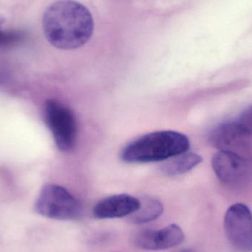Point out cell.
<instances>
[{
	"mask_svg": "<svg viewBox=\"0 0 252 252\" xmlns=\"http://www.w3.org/2000/svg\"><path fill=\"white\" fill-rule=\"evenodd\" d=\"M43 31L47 41L60 50H75L88 42L94 31L90 10L73 0H60L44 12Z\"/></svg>",
	"mask_w": 252,
	"mask_h": 252,
	"instance_id": "1",
	"label": "cell"
},
{
	"mask_svg": "<svg viewBox=\"0 0 252 252\" xmlns=\"http://www.w3.org/2000/svg\"><path fill=\"white\" fill-rule=\"evenodd\" d=\"M189 148L188 136L173 130H161L144 135L126 145L121 152L127 163L165 161Z\"/></svg>",
	"mask_w": 252,
	"mask_h": 252,
	"instance_id": "2",
	"label": "cell"
},
{
	"mask_svg": "<svg viewBox=\"0 0 252 252\" xmlns=\"http://www.w3.org/2000/svg\"><path fill=\"white\" fill-rule=\"evenodd\" d=\"M34 208L44 217L59 220H75L83 212L79 201L67 189L52 184L43 187Z\"/></svg>",
	"mask_w": 252,
	"mask_h": 252,
	"instance_id": "3",
	"label": "cell"
},
{
	"mask_svg": "<svg viewBox=\"0 0 252 252\" xmlns=\"http://www.w3.org/2000/svg\"><path fill=\"white\" fill-rule=\"evenodd\" d=\"M44 118L59 151L68 153L76 145L78 126L73 112L59 100H50L44 106Z\"/></svg>",
	"mask_w": 252,
	"mask_h": 252,
	"instance_id": "4",
	"label": "cell"
},
{
	"mask_svg": "<svg viewBox=\"0 0 252 252\" xmlns=\"http://www.w3.org/2000/svg\"><path fill=\"white\" fill-rule=\"evenodd\" d=\"M224 229L228 240L236 250L252 252V213L247 205L235 204L228 209Z\"/></svg>",
	"mask_w": 252,
	"mask_h": 252,
	"instance_id": "5",
	"label": "cell"
},
{
	"mask_svg": "<svg viewBox=\"0 0 252 252\" xmlns=\"http://www.w3.org/2000/svg\"><path fill=\"white\" fill-rule=\"evenodd\" d=\"M185 234L180 226L170 224L158 230H144L135 235L133 244L137 248L148 251L165 250L180 245Z\"/></svg>",
	"mask_w": 252,
	"mask_h": 252,
	"instance_id": "6",
	"label": "cell"
},
{
	"mask_svg": "<svg viewBox=\"0 0 252 252\" xmlns=\"http://www.w3.org/2000/svg\"><path fill=\"white\" fill-rule=\"evenodd\" d=\"M250 136L238 122L226 123L218 126L210 136L211 145L219 151L239 154L247 147Z\"/></svg>",
	"mask_w": 252,
	"mask_h": 252,
	"instance_id": "7",
	"label": "cell"
},
{
	"mask_svg": "<svg viewBox=\"0 0 252 252\" xmlns=\"http://www.w3.org/2000/svg\"><path fill=\"white\" fill-rule=\"evenodd\" d=\"M212 164L218 178L227 185L238 183L248 171L247 160L239 154L229 151H219L216 153Z\"/></svg>",
	"mask_w": 252,
	"mask_h": 252,
	"instance_id": "8",
	"label": "cell"
},
{
	"mask_svg": "<svg viewBox=\"0 0 252 252\" xmlns=\"http://www.w3.org/2000/svg\"><path fill=\"white\" fill-rule=\"evenodd\" d=\"M140 207V201L127 194L112 195L100 200L93 208L96 219H113L130 216Z\"/></svg>",
	"mask_w": 252,
	"mask_h": 252,
	"instance_id": "9",
	"label": "cell"
},
{
	"mask_svg": "<svg viewBox=\"0 0 252 252\" xmlns=\"http://www.w3.org/2000/svg\"><path fill=\"white\" fill-rule=\"evenodd\" d=\"M201 161V156L187 151L166 160L161 166V170L169 176H177L190 171Z\"/></svg>",
	"mask_w": 252,
	"mask_h": 252,
	"instance_id": "10",
	"label": "cell"
},
{
	"mask_svg": "<svg viewBox=\"0 0 252 252\" xmlns=\"http://www.w3.org/2000/svg\"><path fill=\"white\" fill-rule=\"evenodd\" d=\"M163 204L158 200L145 198L140 201V207L129 216V220L136 224L149 223L158 219L162 214Z\"/></svg>",
	"mask_w": 252,
	"mask_h": 252,
	"instance_id": "11",
	"label": "cell"
},
{
	"mask_svg": "<svg viewBox=\"0 0 252 252\" xmlns=\"http://www.w3.org/2000/svg\"><path fill=\"white\" fill-rule=\"evenodd\" d=\"M1 24L0 20V47L14 45L25 39V35L22 31H3Z\"/></svg>",
	"mask_w": 252,
	"mask_h": 252,
	"instance_id": "12",
	"label": "cell"
},
{
	"mask_svg": "<svg viewBox=\"0 0 252 252\" xmlns=\"http://www.w3.org/2000/svg\"><path fill=\"white\" fill-rule=\"evenodd\" d=\"M245 131L250 135H252V106L246 109L241 116L238 121H237Z\"/></svg>",
	"mask_w": 252,
	"mask_h": 252,
	"instance_id": "13",
	"label": "cell"
},
{
	"mask_svg": "<svg viewBox=\"0 0 252 252\" xmlns=\"http://www.w3.org/2000/svg\"><path fill=\"white\" fill-rule=\"evenodd\" d=\"M185 252H188V251H185Z\"/></svg>",
	"mask_w": 252,
	"mask_h": 252,
	"instance_id": "14",
	"label": "cell"
}]
</instances>
